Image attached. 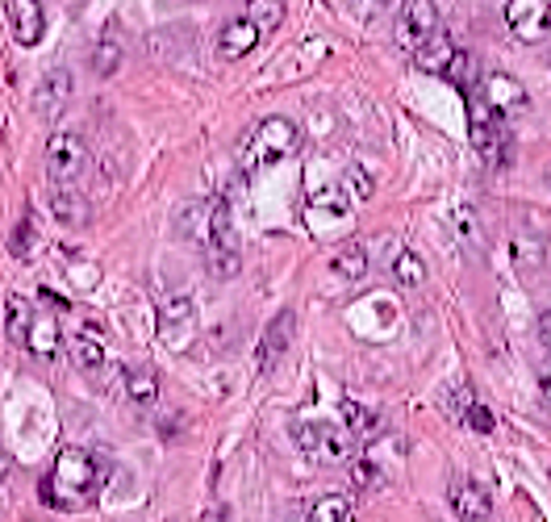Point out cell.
Returning a JSON list of instances; mask_svg holds the SVG:
<instances>
[{"label": "cell", "mask_w": 551, "mask_h": 522, "mask_svg": "<svg viewBox=\"0 0 551 522\" xmlns=\"http://www.w3.org/2000/svg\"><path fill=\"white\" fill-rule=\"evenodd\" d=\"M67 351H71V364H76L92 385H105V381H109V372H113V355H109V347H105V326H97L92 318L80 322V330L71 335Z\"/></svg>", "instance_id": "obj_3"}, {"label": "cell", "mask_w": 551, "mask_h": 522, "mask_svg": "<svg viewBox=\"0 0 551 522\" xmlns=\"http://www.w3.org/2000/svg\"><path fill=\"white\" fill-rule=\"evenodd\" d=\"M506 26L518 42H547V0H506Z\"/></svg>", "instance_id": "obj_9"}, {"label": "cell", "mask_w": 551, "mask_h": 522, "mask_svg": "<svg viewBox=\"0 0 551 522\" xmlns=\"http://www.w3.org/2000/svg\"><path fill=\"white\" fill-rule=\"evenodd\" d=\"M88 163L92 159L80 134H71V130L51 134V142H46V172H51L55 184H76L88 172Z\"/></svg>", "instance_id": "obj_4"}, {"label": "cell", "mask_w": 551, "mask_h": 522, "mask_svg": "<svg viewBox=\"0 0 551 522\" xmlns=\"http://www.w3.org/2000/svg\"><path fill=\"white\" fill-rule=\"evenodd\" d=\"M71 92H76V80H71L67 67L46 71V76L38 80V88H34V113L42 117V122H59L67 101H71Z\"/></svg>", "instance_id": "obj_8"}, {"label": "cell", "mask_w": 551, "mask_h": 522, "mask_svg": "<svg viewBox=\"0 0 551 522\" xmlns=\"http://www.w3.org/2000/svg\"><path fill=\"white\" fill-rule=\"evenodd\" d=\"M101 489V464L84 447H63L42 481V502L55 510H84Z\"/></svg>", "instance_id": "obj_1"}, {"label": "cell", "mask_w": 551, "mask_h": 522, "mask_svg": "<svg viewBox=\"0 0 551 522\" xmlns=\"http://www.w3.org/2000/svg\"><path fill=\"white\" fill-rule=\"evenodd\" d=\"M309 522H351V497L343 493H326L309 506Z\"/></svg>", "instance_id": "obj_23"}, {"label": "cell", "mask_w": 551, "mask_h": 522, "mask_svg": "<svg viewBox=\"0 0 551 522\" xmlns=\"http://www.w3.org/2000/svg\"><path fill=\"white\" fill-rule=\"evenodd\" d=\"M343 188H347V197H351V201L364 205V201H372V193H376V180L355 163V168L347 172V180H343Z\"/></svg>", "instance_id": "obj_27"}, {"label": "cell", "mask_w": 551, "mask_h": 522, "mask_svg": "<svg viewBox=\"0 0 551 522\" xmlns=\"http://www.w3.org/2000/svg\"><path fill=\"white\" fill-rule=\"evenodd\" d=\"M393 280L401 284V289H418V284H426V264L418 251H397L393 259Z\"/></svg>", "instance_id": "obj_22"}, {"label": "cell", "mask_w": 551, "mask_h": 522, "mask_svg": "<svg viewBox=\"0 0 551 522\" xmlns=\"http://www.w3.org/2000/svg\"><path fill=\"white\" fill-rule=\"evenodd\" d=\"M476 92H481V101L497 113V117H510V113H522L526 105H531V92H526L514 76H506V71H489V76L476 84Z\"/></svg>", "instance_id": "obj_7"}, {"label": "cell", "mask_w": 551, "mask_h": 522, "mask_svg": "<svg viewBox=\"0 0 551 522\" xmlns=\"http://www.w3.org/2000/svg\"><path fill=\"white\" fill-rule=\"evenodd\" d=\"M547 339H551V330H547V310H543V314H539V343L547 347Z\"/></svg>", "instance_id": "obj_32"}, {"label": "cell", "mask_w": 551, "mask_h": 522, "mask_svg": "<svg viewBox=\"0 0 551 522\" xmlns=\"http://www.w3.org/2000/svg\"><path fill=\"white\" fill-rule=\"evenodd\" d=\"M51 213H55V222L76 226V230L92 222V205H88V197L80 193L76 184H55L51 188Z\"/></svg>", "instance_id": "obj_16"}, {"label": "cell", "mask_w": 551, "mask_h": 522, "mask_svg": "<svg viewBox=\"0 0 551 522\" xmlns=\"http://www.w3.org/2000/svg\"><path fill=\"white\" fill-rule=\"evenodd\" d=\"M30 322H34V301H26V297L9 293V297H5V335H9V343L26 347Z\"/></svg>", "instance_id": "obj_19"}, {"label": "cell", "mask_w": 551, "mask_h": 522, "mask_svg": "<svg viewBox=\"0 0 551 522\" xmlns=\"http://www.w3.org/2000/svg\"><path fill=\"white\" fill-rule=\"evenodd\" d=\"M243 17L251 21V26L263 34V30H280L284 26V0H247L243 5Z\"/></svg>", "instance_id": "obj_21"}, {"label": "cell", "mask_w": 551, "mask_h": 522, "mask_svg": "<svg viewBox=\"0 0 551 522\" xmlns=\"http://www.w3.org/2000/svg\"><path fill=\"white\" fill-rule=\"evenodd\" d=\"M59 343H63V330L51 314H38L34 310V322H30V335H26V351L38 355V360H55L59 355Z\"/></svg>", "instance_id": "obj_17"}, {"label": "cell", "mask_w": 551, "mask_h": 522, "mask_svg": "<svg viewBox=\"0 0 551 522\" xmlns=\"http://www.w3.org/2000/svg\"><path fill=\"white\" fill-rule=\"evenodd\" d=\"M92 71H97V76H113L117 67H122V46H117L113 38H101L97 46H92Z\"/></svg>", "instance_id": "obj_25"}, {"label": "cell", "mask_w": 551, "mask_h": 522, "mask_svg": "<svg viewBox=\"0 0 551 522\" xmlns=\"http://www.w3.org/2000/svg\"><path fill=\"white\" fill-rule=\"evenodd\" d=\"M447 502H451V510L460 514L464 522H489V514H493L489 489H481L476 481H455V485L447 489Z\"/></svg>", "instance_id": "obj_13"}, {"label": "cell", "mask_w": 551, "mask_h": 522, "mask_svg": "<svg viewBox=\"0 0 551 522\" xmlns=\"http://www.w3.org/2000/svg\"><path fill=\"white\" fill-rule=\"evenodd\" d=\"M439 26H443V21H439V5H435V0H405L401 13H397L393 38H397L401 51H414V46L422 38H430Z\"/></svg>", "instance_id": "obj_5"}, {"label": "cell", "mask_w": 551, "mask_h": 522, "mask_svg": "<svg viewBox=\"0 0 551 522\" xmlns=\"http://www.w3.org/2000/svg\"><path fill=\"white\" fill-rule=\"evenodd\" d=\"M368 268H372V255H368L364 243H355V239L343 243V247H334V255H330V272L339 280H364Z\"/></svg>", "instance_id": "obj_18"}, {"label": "cell", "mask_w": 551, "mask_h": 522, "mask_svg": "<svg viewBox=\"0 0 551 522\" xmlns=\"http://www.w3.org/2000/svg\"><path fill=\"white\" fill-rule=\"evenodd\" d=\"M34 247H38V226H34V218H30V213H26V218L17 222V230H13L9 251H13L17 259H30V255H34Z\"/></svg>", "instance_id": "obj_26"}, {"label": "cell", "mask_w": 551, "mask_h": 522, "mask_svg": "<svg viewBox=\"0 0 551 522\" xmlns=\"http://www.w3.org/2000/svg\"><path fill=\"white\" fill-rule=\"evenodd\" d=\"M318 464H339L351 456V435L343 426H330V422H314V439H309V452Z\"/></svg>", "instance_id": "obj_15"}, {"label": "cell", "mask_w": 551, "mask_h": 522, "mask_svg": "<svg viewBox=\"0 0 551 522\" xmlns=\"http://www.w3.org/2000/svg\"><path fill=\"white\" fill-rule=\"evenodd\" d=\"M259 30L251 26L247 17H234V21H226V26L218 30V59L222 63H238V59H247L255 46H259Z\"/></svg>", "instance_id": "obj_12"}, {"label": "cell", "mask_w": 551, "mask_h": 522, "mask_svg": "<svg viewBox=\"0 0 551 522\" xmlns=\"http://www.w3.org/2000/svg\"><path fill=\"white\" fill-rule=\"evenodd\" d=\"M343 418H347V426H343L347 435H359V439H372V435H380V418H376V414H368L364 406H355V401H347V406H343Z\"/></svg>", "instance_id": "obj_24"}, {"label": "cell", "mask_w": 551, "mask_h": 522, "mask_svg": "<svg viewBox=\"0 0 551 522\" xmlns=\"http://www.w3.org/2000/svg\"><path fill=\"white\" fill-rule=\"evenodd\" d=\"M455 51H460V46H455V42H451V34L439 26L430 38H422L410 55H414V67H418V71H426V76H443L447 63L455 59Z\"/></svg>", "instance_id": "obj_14"}, {"label": "cell", "mask_w": 551, "mask_h": 522, "mask_svg": "<svg viewBox=\"0 0 551 522\" xmlns=\"http://www.w3.org/2000/svg\"><path fill=\"white\" fill-rule=\"evenodd\" d=\"M468 138H472L476 155L497 159V151H501V117L481 101V92H476V88H468Z\"/></svg>", "instance_id": "obj_6"}, {"label": "cell", "mask_w": 551, "mask_h": 522, "mask_svg": "<svg viewBox=\"0 0 551 522\" xmlns=\"http://www.w3.org/2000/svg\"><path fill=\"white\" fill-rule=\"evenodd\" d=\"M297 147H301L297 122H289V117H263V122L243 138L238 168H243V176H255V172H263V168H272V163L289 159Z\"/></svg>", "instance_id": "obj_2"}, {"label": "cell", "mask_w": 551, "mask_h": 522, "mask_svg": "<svg viewBox=\"0 0 551 522\" xmlns=\"http://www.w3.org/2000/svg\"><path fill=\"white\" fill-rule=\"evenodd\" d=\"M9 472H13V460H9V452H0V481H5Z\"/></svg>", "instance_id": "obj_33"}, {"label": "cell", "mask_w": 551, "mask_h": 522, "mask_svg": "<svg viewBox=\"0 0 551 522\" xmlns=\"http://www.w3.org/2000/svg\"><path fill=\"white\" fill-rule=\"evenodd\" d=\"M347 9L359 17V21H380L389 13V0H347Z\"/></svg>", "instance_id": "obj_29"}, {"label": "cell", "mask_w": 551, "mask_h": 522, "mask_svg": "<svg viewBox=\"0 0 551 522\" xmlns=\"http://www.w3.org/2000/svg\"><path fill=\"white\" fill-rule=\"evenodd\" d=\"M464 422L472 426V431H481V435H485V431H493V414H489L485 406H476V401H472V397H468V410H464Z\"/></svg>", "instance_id": "obj_30"}, {"label": "cell", "mask_w": 551, "mask_h": 522, "mask_svg": "<svg viewBox=\"0 0 551 522\" xmlns=\"http://www.w3.org/2000/svg\"><path fill=\"white\" fill-rule=\"evenodd\" d=\"M293 335H297V314L293 310H280L268 330H263V339H259V372H272L280 360H284V351L293 347Z\"/></svg>", "instance_id": "obj_10"}, {"label": "cell", "mask_w": 551, "mask_h": 522, "mask_svg": "<svg viewBox=\"0 0 551 522\" xmlns=\"http://www.w3.org/2000/svg\"><path fill=\"white\" fill-rule=\"evenodd\" d=\"M188 318H193V301H188V297L167 301L163 310H159V322H163V330H167V326H184Z\"/></svg>", "instance_id": "obj_28"}, {"label": "cell", "mask_w": 551, "mask_h": 522, "mask_svg": "<svg viewBox=\"0 0 551 522\" xmlns=\"http://www.w3.org/2000/svg\"><path fill=\"white\" fill-rule=\"evenodd\" d=\"M9 30L21 46H38L46 34V9L42 0H9Z\"/></svg>", "instance_id": "obj_11"}, {"label": "cell", "mask_w": 551, "mask_h": 522, "mask_svg": "<svg viewBox=\"0 0 551 522\" xmlns=\"http://www.w3.org/2000/svg\"><path fill=\"white\" fill-rule=\"evenodd\" d=\"M126 397L134 401V406H155L159 401V372L147 368V364H138L126 372Z\"/></svg>", "instance_id": "obj_20"}, {"label": "cell", "mask_w": 551, "mask_h": 522, "mask_svg": "<svg viewBox=\"0 0 551 522\" xmlns=\"http://www.w3.org/2000/svg\"><path fill=\"white\" fill-rule=\"evenodd\" d=\"M351 481H355L359 489H368V485H376V481H380V472H376V464H372V460H355V468H351Z\"/></svg>", "instance_id": "obj_31"}]
</instances>
